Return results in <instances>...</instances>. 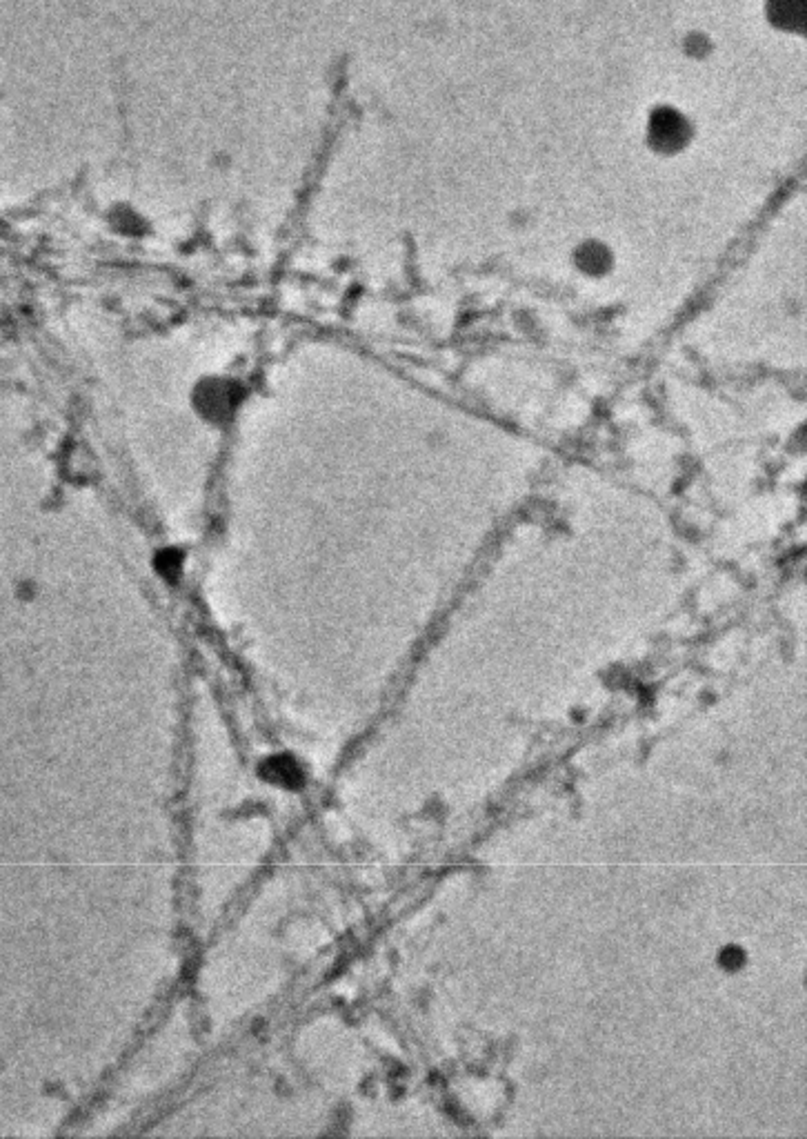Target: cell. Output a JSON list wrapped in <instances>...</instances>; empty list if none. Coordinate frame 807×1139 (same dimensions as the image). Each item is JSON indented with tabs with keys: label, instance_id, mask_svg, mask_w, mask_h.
<instances>
[{
	"label": "cell",
	"instance_id": "obj_2",
	"mask_svg": "<svg viewBox=\"0 0 807 1139\" xmlns=\"http://www.w3.org/2000/svg\"><path fill=\"white\" fill-rule=\"evenodd\" d=\"M574 263L585 276H590V279H603L605 274H610L614 259H612V254L607 252L605 245L587 243L581 247L579 252H576Z\"/></svg>",
	"mask_w": 807,
	"mask_h": 1139
},
{
	"label": "cell",
	"instance_id": "obj_1",
	"mask_svg": "<svg viewBox=\"0 0 807 1139\" xmlns=\"http://www.w3.org/2000/svg\"><path fill=\"white\" fill-rule=\"evenodd\" d=\"M236 388L227 381L203 383L198 388V408L207 419H225L236 408Z\"/></svg>",
	"mask_w": 807,
	"mask_h": 1139
},
{
	"label": "cell",
	"instance_id": "obj_3",
	"mask_svg": "<svg viewBox=\"0 0 807 1139\" xmlns=\"http://www.w3.org/2000/svg\"><path fill=\"white\" fill-rule=\"evenodd\" d=\"M743 962H745V955H743L741 948H734V946H732V948H725V950H723V955H721L723 968L736 970V968L743 966Z\"/></svg>",
	"mask_w": 807,
	"mask_h": 1139
}]
</instances>
